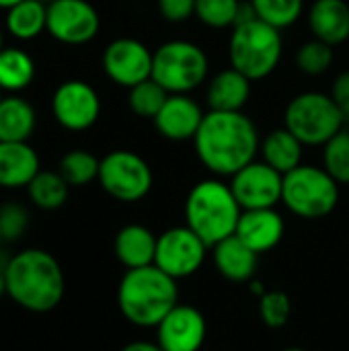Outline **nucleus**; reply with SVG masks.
Instances as JSON below:
<instances>
[{
    "mask_svg": "<svg viewBox=\"0 0 349 351\" xmlns=\"http://www.w3.org/2000/svg\"><path fill=\"white\" fill-rule=\"evenodd\" d=\"M259 144V130L245 111H208L193 138L197 160L220 179L257 160Z\"/></svg>",
    "mask_w": 349,
    "mask_h": 351,
    "instance_id": "f257e3e1",
    "label": "nucleus"
},
{
    "mask_svg": "<svg viewBox=\"0 0 349 351\" xmlns=\"http://www.w3.org/2000/svg\"><path fill=\"white\" fill-rule=\"evenodd\" d=\"M6 294L29 313H49L60 306L66 292V278L60 261L43 249H25L12 255L6 265Z\"/></svg>",
    "mask_w": 349,
    "mask_h": 351,
    "instance_id": "f03ea898",
    "label": "nucleus"
},
{
    "mask_svg": "<svg viewBox=\"0 0 349 351\" xmlns=\"http://www.w3.org/2000/svg\"><path fill=\"white\" fill-rule=\"evenodd\" d=\"M179 304L177 280L156 265L125 269L117 286V308L121 317L140 329H156Z\"/></svg>",
    "mask_w": 349,
    "mask_h": 351,
    "instance_id": "7ed1b4c3",
    "label": "nucleus"
},
{
    "mask_svg": "<svg viewBox=\"0 0 349 351\" xmlns=\"http://www.w3.org/2000/svg\"><path fill=\"white\" fill-rule=\"evenodd\" d=\"M185 226H189L210 249L237 232L243 208L230 183L220 177L197 181L185 197Z\"/></svg>",
    "mask_w": 349,
    "mask_h": 351,
    "instance_id": "20e7f679",
    "label": "nucleus"
},
{
    "mask_svg": "<svg viewBox=\"0 0 349 351\" xmlns=\"http://www.w3.org/2000/svg\"><path fill=\"white\" fill-rule=\"evenodd\" d=\"M282 31L261 19H251L232 27L228 39V60L230 66L243 72L251 82L272 76L282 62Z\"/></svg>",
    "mask_w": 349,
    "mask_h": 351,
    "instance_id": "39448f33",
    "label": "nucleus"
},
{
    "mask_svg": "<svg viewBox=\"0 0 349 351\" xmlns=\"http://www.w3.org/2000/svg\"><path fill=\"white\" fill-rule=\"evenodd\" d=\"M210 58L206 49L189 39H171L152 53V80L169 95H191L208 82Z\"/></svg>",
    "mask_w": 349,
    "mask_h": 351,
    "instance_id": "423d86ee",
    "label": "nucleus"
},
{
    "mask_svg": "<svg viewBox=\"0 0 349 351\" xmlns=\"http://www.w3.org/2000/svg\"><path fill=\"white\" fill-rule=\"evenodd\" d=\"M346 117L329 93L304 90L294 95L284 111V128L290 130L304 148H323L346 128Z\"/></svg>",
    "mask_w": 349,
    "mask_h": 351,
    "instance_id": "0eeeda50",
    "label": "nucleus"
},
{
    "mask_svg": "<svg viewBox=\"0 0 349 351\" xmlns=\"http://www.w3.org/2000/svg\"><path fill=\"white\" fill-rule=\"evenodd\" d=\"M282 204L302 220L327 218L339 204V183L323 167L302 162L284 175Z\"/></svg>",
    "mask_w": 349,
    "mask_h": 351,
    "instance_id": "6e6552de",
    "label": "nucleus"
},
{
    "mask_svg": "<svg viewBox=\"0 0 349 351\" xmlns=\"http://www.w3.org/2000/svg\"><path fill=\"white\" fill-rule=\"evenodd\" d=\"M97 181L109 197L123 204H136L152 191L154 173L144 156L119 148L101 158Z\"/></svg>",
    "mask_w": 349,
    "mask_h": 351,
    "instance_id": "1a4fd4ad",
    "label": "nucleus"
},
{
    "mask_svg": "<svg viewBox=\"0 0 349 351\" xmlns=\"http://www.w3.org/2000/svg\"><path fill=\"white\" fill-rule=\"evenodd\" d=\"M210 251L189 226H173L156 239L154 265L177 282L187 280L204 267Z\"/></svg>",
    "mask_w": 349,
    "mask_h": 351,
    "instance_id": "9d476101",
    "label": "nucleus"
},
{
    "mask_svg": "<svg viewBox=\"0 0 349 351\" xmlns=\"http://www.w3.org/2000/svg\"><path fill=\"white\" fill-rule=\"evenodd\" d=\"M51 115L68 132H86L99 121L101 97L86 80H66L51 95Z\"/></svg>",
    "mask_w": 349,
    "mask_h": 351,
    "instance_id": "9b49d317",
    "label": "nucleus"
},
{
    "mask_svg": "<svg viewBox=\"0 0 349 351\" xmlns=\"http://www.w3.org/2000/svg\"><path fill=\"white\" fill-rule=\"evenodd\" d=\"M101 16L88 0H49L47 33L64 45H84L97 37Z\"/></svg>",
    "mask_w": 349,
    "mask_h": 351,
    "instance_id": "f8f14e48",
    "label": "nucleus"
},
{
    "mask_svg": "<svg viewBox=\"0 0 349 351\" xmlns=\"http://www.w3.org/2000/svg\"><path fill=\"white\" fill-rule=\"evenodd\" d=\"M152 53L154 51H150L148 45L140 39L117 37L105 47L101 66L113 84L132 88L152 78Z\"/></svg>",
    "mask_w": 349,
    "mask_h": 351,
    "instance_id": "ddd939ff",
    "label": "nucleus"
},
{
    "mask_svg": "<svg viewBox=\"0 0 349 351\" xmlns=\"http://www.w3.org/2000/svg\"><path fill=\"white\" fill-rule=\"evenodd\" d=\"M230 189L243 210H263L282 204L284 175L263 160H253L230 177Z\"/></svg>",
    "mask_w": 349,
    "mask_h": 351,
    "instance_id": "4468645a",
    "label": "nucleus"
},
{
    "mask_svg": "<svg viewBox=\"0 0 349 351\" xmlns=\"http://www.w3.org/2000/svg\"><path fill=\"white\" fill-rule=\"evenodd\" d=\"M163 351H202L208 339V321L193 304H177L154 329Z\"/></svg>",
    "mask_w": 349,
    "mask_h": 351,
    "instance_id": "2eb2a0df",
    "label": "nucleus"
},
{
    "mask_svg": "<svg viewBox=\"0 0 349 351\" xmlns=\"http://www.w3.org/2000/svg\"><path fill=\"white\" fill-rule=\"evenodd\" d=\"M206 111L191 95H169L158 115L152 119L156 132L171 142H193Z\"/></svg>",
    "mask_w": 349,
    "mask_h": 351,
    "instance_id": "dca6fc26",
    "label": "nucleus"
},
{
    "mask_svg": "<svg viewBox=\"0 0 349 351\" xmlns=\"http://www.w3.org/2000/svg\"><path fill=\"white\" fill-rule=\"evenodd\" d=\"M234 234L257 255H263L282 243L286 234V222L276 208L243 210Z\"/></svg>",
    "mask_w": 349,
    "mask_h": 351,
    "instance_id": "f3484780",
    "label": "nucleus"
},
{
    "mask_svg": "<svg viewBox=\"0 0 349 351\" xmlns=\"http://www.w3.org/2000/svg\"><path fill=\"white\" fill-rule=\"evenodd\" d=\"M306 25L315 39L333 47L349 39V0H313Z\"/></svg>",
    "mask_w": 349,
    "mask_h": 351,
    "instance_id": "a211bd4d",
    "label": "nucleus"
},
{
    "mask_svg": "<svg viewBox=\"0 0 349 351\" xmlns=\"http://www.w3.org/2000/svg\"><path fill=\"white\" fill-rule=\"evenodd\" d=\"M212 261L216 265V271L224 280L234 284L253 282L259 267V255L251 247H247L237 234L212 247Z\"/></svg>",
    "mask_w": 349,
    "mask_h": 351,
    "instance_id": "6ab92c4d",
    "label": "nucleus"
},
{
    "mask_svg": "<svg viewBox=\"0 0 349 351\" xmlns=\"http://www.w3.org/2000/svg\"><path fill=\"white\" fill-rule=\"evenodd\" d=\"M251 99V80L228 66L206 82V103L210 111H243Z\"/></svg>",
    "mask_w": 349,
    "mask_h": 351,
    "instance_id": "aec40b11",
    "label": "nucleus"
},
{
    "mask_svg": "<svg viewBox=\"0 0 349 351\" xmlns=\"http://www.w3.org/2000/svg\"><path fill=\"white\" fill-rule=\"evenodd\" d=\"M156 234L144 224H125L117 230L113 239L115 259L125 269H138L154 265L156 255Z\"/></svg>",
    "mask_w": 349,
    "mask_h": 351,
    "instance_id": "412c9836",
    "label": "nucleus"
},
{
    "mask_svg": "<svg viewBox=\"0 0 349 351\" xmlns=\"http://www.w3.org/2000/svg\"><path fill=\"white\" fill-rule=\"evenodd\" d=\"M39 171V154L29 142H0V187H27Z\"/></svg>",
    "mask_w": 349,
    "mask_h": 351,
    "instance_id": "4be33fe9",
    "label": "nucleus"
},
{
    "mask_svg": "<svg viewBox=\"0 0 349 351\" xmlns=\"http://www.w3.org/2000/svg\"><path fill=\"white\" fill-rule=\"evenodd\" d=\"M259 156L263 162L274 167L278 173L286 175L302 165L304 144L286 128L272 130L259 144Z\"/></svg>",
    "mask_w": 349,
    "mask_h": 351,
    "instance_id": "5701e85b",
    "label": "nucleus"
},
{
    "mask_svg": "<svg viewBox=\"0 0 349 351\" xmlns=\"http://www.w3.org/2000/svg\"><path fill=\"white\" fill-rule=\"evenodd\" d=\"M35 128L37 113L27 99L10 95L0 101V142H27Z\"/></svg>",
    "mask_w": 349,
    "mask_h": 351,
    "instance_id": "b1692460",
    "label": "nucleus"
},
{
    "mask_svg": "<svg viewBox=\"0 0 349 351\" xmlns=\"http://www.w3.org/2000/svg\"><path fill=\"white\" fill-rule=\"evenodd\" d=\"M6 31L21 41H31L47 31V4L43 0H23L6 10Z\"/></svg>",
    "mask_w": 349,
    "mask_h": 351,
    "instance_id": "393cba45",
    "label": "nucleus"
},
{
    "mask_svg": "<svg viewBox=\"0 0 349 351\" xmlns=\"http://www.w3.org/2000/svg\"><path fill=\"white\" fill-rule=\"evenodd\" d=\"M35 78V62L21 47H4L0 51V88L16 95L25 90Z\"/></svg>",
    "mask_w": 349,
    "mask_h": 351,
    "instance_id": "a878e982",
    "label": "nucleus"
},
{
    "mask_svg": "<svg viewBox=\"0 0 349 351\" xmlns=\"http://www.w3.org/2000/svg\"><path fill=\"white\" fill-rule=\"evenodd\" d=\"M27 193L35 208L53 212L68 202L70 185L58 171H39L27 185Z\"/></svg>",
    "mask_w": 349,
    "mask_h": 351,
    "instance_id": "bb28decb",
    "label": "nucleus"
},
{
    "mask_svg": "<svg viewBox=\"0 0 349 351\" xmlns=\"http://www.w3.org/2000/svg\"><path fill=\"white\" fill-rule=\"evenodd\" d=\"M101 158H97L88 150H70L60 158L58 173L66 179L70 187H84L99 179Z\"/></svg>",
    "mask_w": 349,
    "mask_h": 351,
    "instance_id": "cd10ccee",
    "label": "nucleus"
},
{
    "mask_svg": "<svg viewBox=\"0 0 349 351\" xmlns=\"http://www.w3.org/2000/svg\"><path fill=\"white\" fill-rule=\"evenodd\" d=\"M257 19L284 31L304 14V0H249Z\"/></svg>",
    "mask_w": 349,
    "mask_h": 351,
    "instance_id": "c85d7f7f",
    "label": "nucleus"
},
{
    "mask_svg": "<svg viewBox=\"0 0 349 351\" xmlns=\"http://www.w3.org/2000/svg\"><path fill=\"white\" fill-rule=\"evenodd\" d=\"M167 99L169 93L152 78L128 88V107L134 115L142 119H154Z\"/></svg>",
    "mask_w": 349,
    "mask_h": 351,
    "instance_id": "c756f323",
    "label": "nucleus"
},
{
    "mask_svg": "<svg viewBox=\"0 0 349 351\" xmlns=\"http://www.w3.org/2000/svg\"><path fill=\"white\" fill-rule=\"evenodd\" d=\"M333 62H335L333 45L319 41L315 37L304 41L294 56V64L304 76H323L325 72H329Z\"/></svg>",
    "mask_w": 349,
    "mask_h": 351,
    "instance_id": "7c9ffc66",
    "label": "nucleus"
},
{
    "mask_svg": "<svg viewBox=\"0 0 349 351\" xmlns=\"http://www.w3.org/2000/svg\"><path fill=\"white\" fill-rule=\"evenodd\" d=\"M243 0H195V19L208 29H232Z\"/></svg>",
    "mask_w": 349,
    "mask_h": 351,
    "instance_id": "2f4dec72",
    "label": "nucleus"
},
{
    "mask_svg": "<svg viewBox=\"0 0 349 351\" xmlns=\"http://www.w3.org/2000/svg\"><path fill=\"white\" fill-rule=\"evenodd\" d=\"M321 167L339 185H349V128H344L323 146Z\"/></svg>",
    "mask_w": 349,
    "mask_h": 351,
    "instance_id": "473e14b6",
    "label": "nucleus"
},
{
    "mask_svg": "<svg viewBox=\"0 0 349 351\" xmlns=\"http://www.w3.org/2000/svg\"><path fill=\"white\" fill-rule=\"evenodd\" d=\"M292 317V302L286 292L269 290L259 296V319L269 329H282Z\"/></svg>",
    "mask_w": 349,
    "mask_h": 351,
    "instance_id": "72a5a7b5",
    "label": "nucleus"
},
{
    "mask_svg": "<svg viewBox=\"0 0 349 351\" xmlns=\"http://www.w3.org/2000/svg\"><path fill=\"white\" fill-rule=\"evenodd\" d=\"M29 226V212L19 202H6L0 206V230L4 241H19Z\"/></svg>",
    "mask_w": 349,
    "mask_h": 351,
    "instance_id": "f704fd0d",
    "label": "nucleus"
},
{
    "mask_svg": "<svg viewBox=\"0 0 349 351\" xmlns=\"http://www.w3.org/2000/svg\"><path fill=\"white\" fill-rule=\"evenodd\" d=\"M158 14L167 23H185L195 16V0H156Z\"/></svg>",
    "mask_w": 349,
    "mask_h": 351,
    "instance_id": "c9c22d12",
    "label": "nucleus"
},
{
    "mask_svg": "<svg viewBox=\"0 0 349 351\" xmlns=\"http://www.w3.org/2000/svg\"><path fill=\"white\" fill-rule=\"evenodd\" d=\"M329 95L335 101V105L339 107V111L344 113L346 121H349V70H344L335 76Z\"/></svg>",
    "mask_w": 349,
    "mask_h": 351,
    "instance_id": "e433bc0d",
    "label": "nucleus"
},
{
    "mask_svg": "<svg viewBox=\"0 0 349 351\" xmlns=\"http://www.w3.org/2000/svg\"><path fill=\"white\" fill-rule=\"evenodd\" d=\"M119 351H163V348L156 341L154 343H150V341H132V343L123 346Z\"/></svg>",
    "mask_w": 349,
    "mask_h": 351,
    "instance_id": "4c0bfd02",
    "label": "nucleus"
},
{
    "mask_svg": "<svg viewBox=\"0 0 349 351\" xmlns=\"http://www.w3.org/2000/svg\"><path fill=\"white\" fill-rule=\"evenodd\" d=\"M6 294V274H4V267H0V298Z\"/></svg>",
    "mask_w": 349,
    "mask_h": 351,
    "instance_id": "58836bf2",
    "label": "nucleus"
},
{
    "mask_svg": "<svg viewBox=\"0 0 349 351\" xmlns=\"http://www.w3.org/2000/svg\"><path fill=\"white\" fill-rule=\"evenodd\" d=\"M19 2H23V0H0V8H12L14 4H19Z\"/></svg>",
    "mask_w": 349,
    "mask_h": 351,
    "instance_id": "ea45409f",
    "label": "nucleus"
},
{
    "mask_svg": "<svg viewBox=\"0 0 349 351\" xmlns=\"http://www.w3.org/2000/svg\"><path fill=\"white\" fill-rule=\"evenodd\" d=\"M6 45H4V33H2V29H0V51L4 49Z\"/></svg>",
    "mask_w": 349,
    "mask_h": 351,
    "instance_id": "a19ab883",
    "label": "nucleus"
},
{
    "mask_svg": "<svg viewBox=\"0 0 349 351\" xmlns=\"http://www.w3.org/2000/svg\"><path fill=\"white\" fill-rule=\"evenodd\" d=\"M282 351H306V350H302V348H286V350H282Z\"/></svg>",
    "mask_w": 349,
    "mask_h": 351,
    "instance_id": "79ce46f5",
    "label": "nucleus"
},
{
    "mask_svg": "<svg viewBox=\"0 0 349 351\" xmlns=\"http://www.w3.org/2000/svg\"><path fill=\"white\" fill-rule=\"evenodd\" d=\"M4 243V237H2V230H0V245Z\"/></svg>",
    "mask_w": 349,
    "mask_h": 351,
    "instance_id": "37998d69",
    "label": "nucleus"
},
{
    "mask_svg": "<svg viewBox=\"0 0 349 351\" xmlns=\"http://www.w3.org/2000/svg\"><path fill=\"white\" fill-rule=\"evenodd\" d=\"M2 99H4V95H2V88H0V101H2Z\"/></svg>",
    "mask_w": 349,
    "mask_h": 351,
    "instance_id": "c03bdc74",
    "label": "nucleus"
}]
</instances>
